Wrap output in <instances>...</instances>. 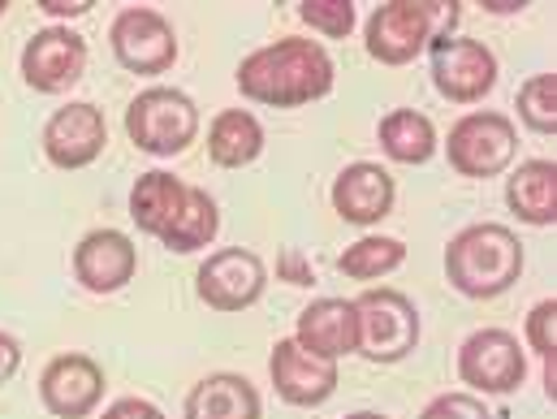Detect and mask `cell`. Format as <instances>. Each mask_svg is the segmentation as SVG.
I'll return each mask as SVG.
<instances>
[{
    "mask_svg": "<svg viewBox=\"0 0 557 419\" xmlns=\"http://www.w3.org/2000/svg\"><path fill=\"white\" fill-rule=\"evenodd\" d=\"M234 78H238V91L256 104L302 109L333 91V57L315 39L285 35L277 44H264L251 57H243Z\"/></svg>",
    "mask_w": 557,
    "mask_h": 419,
    "instance_id": "obj_1",
    "label": "cell"
},
{
    "mask_svg": "<svg viewBox=\"0 0 557 419\" xmlns=\"http://www.w3.org/2000/svg\"><path fill=\"white\" fill-rule=\"evenodd\" d=\"M445 278L462 298H497L523 278V243L510 225L480 221L449 238Z\"/></svg>",
    "mask_w": 557,
    "mask_h": 419,
    "instance_id": "obj_2",
    "label": "cell"
},
{
    "mask_svg": "<svg viewBox=\"0 0 557 419\" xmlns=\"http://www.w3.org/2000/svg\"><path fill=\"white\" fill-rule=\"evenodd\" d=\"M458 22V4L441 0H389L376 4V13L363 26V48L381 65H411L423 48L436 39H449Z\"/></svg>",
    "mask_w": 557,
    "mask_h": 419,
    "instance_id": "obj_3",
    "label": "cell"
},
{
    "mask_svg": "<svg viewBox=\"0 0 557 419\" xmlns=\"http://www.w3.org/2000/svg\"><path fill=\"white\" fill-rule=\"evenodd\" d=\"M355 303L359 320V350L368 363H403L419 346V311L403 289L368 285Z\"/></svg>",
    "mask_w": 557,
    "mask_h": 419,
    "instance_id": "obj_4",
    "label": "cell"
},
{
    "mask_svg": "<svg viewBox=\"0 0 557 419\" xmlns=\"http://www.w3.org/2000/svg\"><path fill=\"white\" fill-rule=\"evenodd\" d=\"M126 135L147 156H182L199 135V109L177 87H147L126 109Z\"/></svg>",
    "mask_w": 557,
    "mask_h": 419,
    "instance_id": "obj_5",
    "label": "cell"
},
{
    "mask_svg": "<svg viewBox=\"0 0 557 419\" xmlns=\"http://www.w3.org/2000/svg\"><path fill=\"white\" fill-rule=\"evenodd\" d=\"M445 156L458 177H497L519 156V131L506 113H493V109L467 113L449 126Z\"/></svg>",
    "mask_w": 557,
    "mask_h": 419,
    "instance_id": "obj_6",
    "label": "cell"
},
{
    "mask_svg": "<svg viewBox=\"0 0 557 419\" xmlns=\"http://www.w3.org/2000/svg\"><path fill=\"white\" fill-rule=\"evenodd\" d=\"M458 377L475 394H515L528 381V350L510 329H475L458 346Z\"/></svg>",
    "mask_w": 557,
    "mask_h": 419,
    "instance_id": "obj_7",
    "label": "cell"
},
{
    "mask_svg": "<svg viewBox=\"0 0 557 419\" xmlns=\"http://www.w3.org/2000/svg\"><path fill=\"white\" fill-rule=\"evenodd\" d=\"M109 44L122 70L131 74H164L177 61V30L164 13L147 9V4H131L113 17L109 26Z\"/></svg>",
    "mask_w": 557,
    "mask_h": 419,
    "instance_id": "obj_8",
    "label": "cell"
},
{
    "mask_svg": "<svg viewBox=\"0 0 557 419\" xmlns=\"http://www.w3.org/2000/svg\"><path fill=\"white\" fill-rule=\"evenodd\" d=\"M432 87L449 104H480L497 87V57L488 44L449 35L432 44Z\"/></svg>",
    "mask_w": 557,
    "mask_h": 419,
    "instance_id": "obj_9",
    "label": "cell"
},
{
    "mask_svg": "<svg viewBox=\"0 0 557 419\" xmlns=\"http://www.w3.org/2000/svg\"><path fill=\"white\" fill-rule=\"evenodd\" d=\"M264 285H269V269L247 247H221L195 273V294L212 311H247L264 298Z\"/></svg>",
    "mask_w": 557,
    "mask_h": 419,
    "instance_id": "obj_10",
    "label": "cell"
},
{
    "mask_svg": "<svg viewBox=\"0 0 557 419\" xmlns=\"http://www.w3.org/2000/svg\"><path fill=\"white\" fill-rule=\"evenodd\" d=\"M87 74V39L70 26H44L22 48V78L39 96H61Z\"/></svg>",
    "mask_w": 557,
    "mask_h": 419,
    "instance_id": "obj_11",
    "label": "cell"
},
{
    "mask_svg": "<svg viewBox=\"0 0 557 419\" xmlns=\"http://www.w3.org/2000/svg\"><path fill=\"white\" fill-rule=\"evenodd\" d=\"M39 403L57 419H87L104 403V368L91 355H57L39 377Z\"/></svg>",
    "mask_w": 557,
    "mask_h": 419,
    "instance_id": "obj_12",
    "label": "cell"
},
{
    "mask_svg": "<svg viewBox=\"0 0 557 419\" xmlns=\"http://www.w3.org/2000/svg\"><path fill=\"white\" fill-rule=\"evenodd\" d=\"M269 377L281 403L289 407H320L337 394L342 372L329 359H315L311 350H302L294 337H281L269 355Z\"/></svg>",
    "mask_w": 557,
    "mask_h": 419,
    "instance_id": "obj_13",
    "label": "cell"
},
{
    "mask_svg": "<svg viewBox=\"0 0 557 419\" xmlns=\"http://www.w3.org/2000/svg\"><path fill=\"white\" fill-rule=\"evenodd\" d=\"M104 147H109L104 113L87 100H74L65 109H57L44 126V156L57 169H87L104 156Z\"/></svg>",
    "mask_w": 557,
    "mask_h": 419,
    "instance_id": "obj_14",
    "label": "cell"
},
{
    "mask_svg": "<svg viewBox=\"0 0 557 419\" xmlns=\"http://www.w3.org/2000/svg\"><path fill=\"white\" fill-rule=\"evenodd\" d=\"M74 281L87 294H117L126 289L139 273V247L122 234V230H91L78 247H74Z\"/></svg>",
    "mask_w": 557,
    "mask_h": 419,
    "instance_id": "obj_15",
    "label": "cell"
},
{
    "mask_svg": "<svg viewBox=\"0 0 557 419\" xmlns=\"http://www.w3.org/2000/svg\"><path fill=\"white\" fill-rule=\"evenodd\" d=\"M394 173L372 160H355L333 177V212L346 225H381L394 212Z\"/></svg>",
    "mask_w": 557,
    "mask_h": 419,
    "instance_id": "obj_16",
    "label": "cell"
},
{
    "mask_svg": "<svg viewBox=\"0 0 557 419\" xmlns=\"http://www.w3.org/2000/svg\"><path fill=\"white\" fill-rule=\"evenodd\" d=\"M294 342L302 350H311L315 359H346L359 350V320H355V303L350 298H315L298 311L294 324Z\"/></svg>",
    "mask_w": 557,
    "mask_h": 419,
    "instance_id": "obj_17",
    "label": "cell"
},
{
    "mask_svg": "<svg viewBox=\"0 0 557 419\" xmlns=\"http://www.w3.org/2000/svg\"><path fill=\"white\" fill-rule=\"evenodd\" d=\"M186 419H260V394L243 372H212L199 385H190L186 403H182Z\"/></svg>",
    "mask_w": 557,
    "mask_h": 419,
    "instance_id": "obj_18",
    "label": "cell"
},
{
    "mask_svg": "<svg viewBox=\"0 0 557 419\" xmlns=\"http://www.w3.org/2000/svg\"><path fill=\"white\" fill-rule=\"evenodd\" d=\"M506 204L523 225H554L557 221V164L554 160H523L506 177Z\"/></svg>",
    "mask_w": 557,
    "mask_h": 419,
    "instance_id": "obj_19",
    "label": "cell"
},
{
    "mask_svg": "<svg viewBox=\"0 0 557 419\" xmlns=\"http://www.w3.org/2000/svg\"><path fill=\"white\" fill-rule=\"evenodd\" d=\"M182 199H186V182L177 173L151 169L131 186V221L139 225L143 234L160 238L173 225V217L182 212Z\"/></svg>",
    "mask_w": 557,
    "mask_h": 419,
    "instance_id": "obj_20",
    "label": "cell"
},
{
    "mask_svg": "<svg viewBox=\"0 0 557 419\" xmlns=\"http://www.w3.org/2000/svg\"><path fill=\"white\" fill-rule=\"evenodd\" d=\"M264 151V126L247 109H225L208 126V156L221 169H243Z\"/></svg>",
    "mask_w": 557,
    "mask_h": 419,
    "instance_id": "obj_21",
    "label": "cell"
},
{
    "mask_svg": "<svg viewBox=\"0 0 557 419\" xmlns=\"http://www.w3.org/2000/svg\"><path fill=\"white\" fill-rule=\"evenodd\" d=\"M221 230V208L208 190L199 186H186V199H182V212L173 217V225L160 234V243L173 251V256H190V251H203Z\"/></svg>",
    "mask_w": 557,
    "mask_h": 419,
    "instance_id": "obj_22",
    "label": "cell"
},
{
    "mask_svg": "<svg viewBox=\"0 0 557 419\" xmlns=\"http://www.w3.org/2000/svg\"><path fill=\"white\" fill-rule=\"evenodd\" d=\"M376 139H381V151L394 164H423L436 151V126L416 109H394V113L381 118Z\"/></svg>",
    "mask_w": 557,
    "mask_h": 419,
    "instance_id": "obj_23",
    "label": "cell"
},
{
    "mask_svg": "<svg viewBox=\"0 0 557 419\" xmlns=\"http://www.w3.org/2000/svg\"><path fill=\"white\" fill-rule=\"evenodd\" d=\"M407 260V247L398 238H385V234H368L359 243H350L342 256H337V273L346 281H381L389 278L394 269H403Z\"/></svg>",
    "mask_w": 557,
    "mask_h": 419,
    "instance_id": "obj_24",
    "label": "cell"
},
{
    "mask_svg": "<svg viewBox=\"0 0 557 419\" xmlns=\"http://www.w3.org/2000/svg\"><path fill=\"white\" fill-rule=\"evenodd\" d=\"M519 122L536 135H557V74H532L515 96Z\"/></svg>",
    "mask_w": 557,
    "mask_h": 419,
    "instance_id": "obj_25",
    "label": "cell"
},
{
    "mask_svg": "<svg viewBox=\"0 0 557 419\" xmlns=\"http://www.w3.org/2000/svg\"><path fill=\"white\" fill-rule=\"evenodd\" d=\"M298 17H302V26L320 30L324 39H346L355 30V4L350 0H302Z\"/></svg>",
    "mask_w": 557,
    "mask_h": 419,
    "instance_id": "obj_26",
    "label": "cell"
},
{
    "mask_svg": "<svg viewBox=\"0 0 557 419\" xmlns=\"http://www.w3.org/2000/svg\"><path fill=\"white\" fill-rule=\"evenodd\" d=\"M523 342H528V350H532V355H541V359H557V298H541V303L528 311Z\"/></svg>",
    "mask_w": 557,
    "mask_h": 419,
    "instance_id": "obj_27",
    "label": "cell"
},
{
    "mask_svg": "<svg viewBox=\"0 0 557 419\" xmlns=\"http://www.w3.org/2000/svg\"><path fill=\"white\" fill-rule=\"evenodd\" d=\"M419 419H493L488 416V407L475 398V394H441V398H432Z\"/></svg>",
    "mask_w": 557,
    "mask_h": 419,
    "instance_id": "obj_28",
    "label": "cell"
},
{
    "mask_svg": "<svg viewBox=\"0 0 557 419\" xmlns=\"http://www.w3.org/2000/svg\"><path fill=\"white\" fill-rule=\"evenodd\" d=\"M100 419H164V411L147 398H117Z\"/></svg>",
    "mask_w": 557,
    "mask_h": 419,
    "instance_id": "obj_29",
    "label": "cell"
},
{
    "mask_svg": "<svg viewBox=\"0 0 557 419\" xmlns=\"http://www.w3.org/2000/svg\"><path fill=\"white\" fill-rule=\"evenodd\" d=\"M17 368H22V346H17V337H13V333H4V329H0V385H9Z\"/></svg>",
    "mask_w": 557,
    "mask_h": 419,
    "instance_id": "obj_30",
    "label": "cell"
},
{
    "mask_svg": "<svg viewBox=\"0 0 557 419\" xmlns=\"http://www.w3.org/2000/svg\"><path fill=\"white\" fill-rule=\"evenodd\" d=\"M277 273L285 281H289V285H311V264H307V260H302V256H298L294 247H289V251L281 256Z\"/></svg>",
    "mask_w": 557,
    "mask_h": 419,
    "instance_id": "obj_31",
    "label": "cell"
},
{
    "mask_svg": "<svg viewBox=\"0 0 557 419\" xmlns=\"http://www.w3.org/2000/svg\"><path fill=\"white\" fill-rule=\"evenodd\" d=\"M91 4L96 0H39V9L48 17H83V13H91Z\"/></svg>",
    "mask_w": 557,
    "mask_h": 419,
    "instance_id": "obj_32",
    "label": "cell"
},
{
    "mask_svg": "<svg viewBox=\"0 0 557 419\" xmlns=\"http://www.w3.org/2000/svg\"><path fill=\"white\" fill-rule=\"evenodd\" d=\"M346 419H389V416H381V411H355V416H346Z\"/></svg>",
    "mask_w": 557,
    "mask_h": 419,
    "instance_id": "obj_33",
    "label": "cell"
},
{
    "mask_svg": "<svg viewBox=\"0 0 557 419\" xmlns=\"http://www.w3.org/2000/svg\"><path fill=\"white\" fill-rule=\"evenodd\" d=\"M0 17H4V0H0Z\"/></svg>",
    "mask_w": 557,
    "mask_h": 419,
    "instance_id": "obj_34",
    "label": "cell"
}]
</instances>
